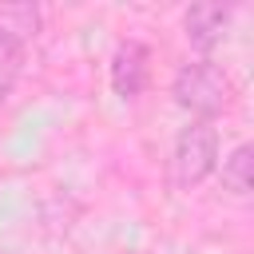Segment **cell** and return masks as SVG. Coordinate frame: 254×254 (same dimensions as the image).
Instances as JSON below:
<instances>
[{
	"instance_id": "cell-2",
	"label": "cell",
	"mask_w": 254,
	"mask_h": 254,
	"mask_svg": "<svg viewBox=\"0 0 254 254\" xmlns=\"http://www.w3.org/2000/svg\"><path fill=\"white\" fill-rule=\"evenodd\" d=\"M218 171V131L214 123L190 119L175 135V155H171V179L183 190H194Z\"/></svg>"
},
{
	"instance_id": "cell-5",
	"label": "cell",
	"mask_w": 254,
	"mask_h": 254,
	"mask_svg": "<svg viewBox=\"0 0 254 254\" xmlns=\"http://www.w3.org/2000/svg\"><path fill=\"white\" fill-rule=\"evenodd\" d=\"M222 187L230 194H250V187H254V147L250 143H238L222 159Z\"/></svg>"
},
{
	"instance_id": "cell-6",
	"label": "cell",
	"mask_w": 254,
	"mask_h": 254,
	"mask_svg": "<svg viewBox=\"0 0 254 254\" xmlns=\"http://www.w3.org/2000/svg\"><path fill=\"white\" fill-rule=\"evenodd\" d=\"M24 71V40L12 36V28H0V99L16 87Z\"/></svg>"
},
{
	"instance_id": "cell-3",
	"label": "cell",
	"mask_w": 254,
	"mask_h": 254,
	"mask_svg": "<svg viewBox=\"0 0 254 254\" xmlns=\"http://www.w3.org/2000/svg\"><path fill=\"white\" fill-rule=\"evenodd\" d=\"M230 20H234V8H230V4H218V0H198V4H190L187 16H183V28H187L190 48L214 52V48L226 40Z\"/></svg>"
},
{
	"instance_id": "cell-4",
	"label": "cell",
	"mask_w": 254,
	"mask_h": 254,
	"mask_svg": "<svg viewBox=\"0 0 254 254\" xmlns=\"http://www.w3.org/2000/svg\"><path fill=\"white\" fill-rule=\"evenodd\" d=\"M147 79H151V52H147V44L123 40L115 48V56H111V91L119 99H135V95H143Z\"/></svg>"
},
{
	"instance_id": "cell-1",
	"label": "cell",
	"mask_w": 254,
	"mask_h": 254,
	"mask_svg": "<svg viewBox=\"0 0 254 254\" xmlns=\"http://www.w3.org/2000/svg\"><path fill=\"white\" fill-rule=\"evenodd\" d=\"M171 95L183 111H190V119L214 123V115H222V107L230 103V79L214 60H190L175 71Z\"/></svg>"
}]
</instances>
